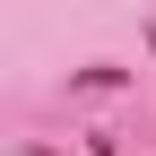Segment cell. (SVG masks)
<instances>
[{
	"mask_svg": "<svg viewBox=\"0 0 156 156\" xmlns=\"http://www.w3.org/2000/svg\"><path fill=\"white\" fill-rule=\"evenodd\" d=\"M26 156H52V147H26Z\"/></svg>",
	"mask_w": 156,
	"mask_h": 156,
	"instance_id": "cell-1",
	"label": "cell"
}]
</instances>
